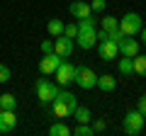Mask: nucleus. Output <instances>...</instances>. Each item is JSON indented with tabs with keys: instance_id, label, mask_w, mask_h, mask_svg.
I'll list each match as a JSON object with an SVG mask.
<instances>
[{
	"instance_id": "f257e3e1",
	"label": "nucleus",
	"mask_w": 146,
	"mask_h": 136,
	"mask_svg": "<svg viewBox=\"0 0 146 136\" xmlns=\"http://www.w3.org/2000/svg\"><path fill=\"white\" fill-rule=\"evenodd\" d=\"M78 107V97L73 92H66V90H58V95L54 97V102H51V110H54V114L58 117V119H66V117H71L73 114V110Z\"/></svg>"
},
{
	"instance_id": "f03ea898",
	"label": "nucleus",
	"mask_w": 146,
	"mask_h": 136,
	"mask_svg": "<svg viewBox=\"0 0 146 136\" xmlns=\"http://www.w3.org/2000/svg\"><path fill=\"white\" fill-rule=\"evenodd\" d=\"M73 83L78 85L80 90H90V88H95V83H98V73H95L90 66H76Z\"/></svg>"
},
{
	"instance_id": "7ed1b4c3",
	"label": "nucleus",
	"mask_w": 146,
	"mask_h": 136,
	"mask_svg": "<svg viewBox=\"0 0 146 136\" xmlns=\"http://www.w3.org/2000/svg\"><path fill=\"white\" fill-rule=\"evenodd\" d=\"M144 119H146V117L141 114L139 110L127 112L124 119H122V124H124V134H127V136H136V134H141V129H144Z\"/></svg>"
},
{
	"instance_id": "20e7f679",
	"label": "nucleus",
	"mask_w": 146,
	"mask_h": 136,
	"mask_svg": "<svg viewBox=\"0 0 146 136\" xmlns=\"http://www.w3.org/2000/svg\"><path fill=\"white\" fill-rule=\"evenodd\" d=\"M34 92H36V97H39V102H42V105H51L54 97L58 95V85H54V83H49V80L42 78V80H36Z\"/></svg>"
},
{
	"instance_id": "39448f33",
	"label": "nucleus",
	"mask_w": 146,
	"mask_h": 136,
	"mask_svg": "<svg viewBox=\"0 0 146 136\" xmlns=\"http://www.w3.org/2000/svg\"><path fill=\"white\" fill-rule=\"evenodd\" d=\"M73 42H78V46L83 49V51L93 49L95 44H98V27H78V34H76Z\"/></svg>"
},
{
	"instance_id": "423d86ee",
	"label": "nucleus",
	"mask_w": 146,
	"mask_h": 136,
	"mask_svg": "<svg viewBox=\"0 0 146 136\" xmlns=\"http://www.w3.org/2000/svg\"><path fill=\"white\" fill-rule=\"evenodd\" d=\"M119 29H122L124 37H136L141 32V17L136 15V12H127V15L122 17V22H119Z\"/></svg>"
},
{
	"instance_id": "0eeeda50",
	"label": "nucleus",
	"mask_w": 146,
	"mask_h": 136,
	"mask_svg": "<svg viewBox=\"0 0 146 136\" xmlns=\"http://www.w3.org/2000/svg\"><path fill=\"white\" fill-rule=\"evenodd\" d=\"M63 58L58 56L56 51H51V53H44V58L39 61V71H42V75H49V73H56V68H58V63H61Z\"/></svg>"
},
{
	"instance_id": "6e6552de",
	"label": "nucleus",
	"mask_w": 146,
	"mask_h": 136,
	"mask_svg": "<svg viewBox=\"0 0 146 136\" xmlns=\"http://www.w3.org/2000/svg\"><path fill=\"white\" fill-rule=\"evenodd\" d=\"M73 73H76V66L73 63H68V61H61L58 63V68H56V80H58V85H71L73 83Z\"/></svg>"
},
{
	"instance_id": "1a4fd4ad",
	"label": "nucleus",
	"mask_w": 146,
	"mask_h": 136,
	"mask_svg": "<svg viewBox=\"0 0 146 136\" xmlns=\"http://www.w3.org/2000/svg\"><path fill=\"white\" fill-rule=\"evenodd\" d=\"M15 126H17L15 110H3V112H0V134H12Z\"/></svg>"
},
{
	"instance_id": "9d476101",
	"label": "nucleus",
	"mask_w": 146,
	"mask_h": 136,
	"mask_svg": "<svg viewBox=\"0 0 146 136\" xmlns=\"http://www.w3.org/2000/svg\"><path fill=\"white\" fill-rule=\"evenodd\" d=\"M54 51L61 58H68L73 53V39H68L66 34H58V37L54 39Z\"/></svg>"
},
{
	"instance_id": "9b49d317",
	"label": "nucleus",
	"mask_w": 146,
	"mask_h": 136,
	"mask_svg": "<svg viewBox=\"0 0 146 136\" xmlns=\"http://www.w3.org/2000/svg\"><path fill=\"white\" fill-rule=\"evenodd\" d=\"M98 53L105 61H115V58L119 56V46H117L115 42H98Z\"/></svg>"
},
{
	"instance_id": "f8f14e48",
	"label": "nucleus",
	"mask_w": 146,
	"mask_h": 136,
	"mask_svg": "<svg viewBox=\"0 0 146 136\" xmlns=\"http://www.w3.org/2000/svg\"><path fill=\"white\" fill-rule=\"evenodd\" d=\"M119 51H122V56L134 58L136 53H139V42H136L134 37H124V39L119 42Z\"/></svg>"
},
{
	"instance_id": "ddd939ff",
	"label": "nucleus",
	"mask_w": 146,
	"mask_h": 136,
	"mask_svg": "<svg viewBox=\"0 0 146 136\" xmlns=\"http://www.w3.org/2000/svg\"><path fill=\"white\" fill-rule=\"evenodd\" d=\"M71 15L76 17V20H83V17L93 15V10H90V3H80V0H76V3H71Z\"/></svg>"
},
{
	"instance_id": "4468645a",
	"label": "nucleus",
	"mask_w": 146,
	"mask_h": 136,
	"mask_svg": "<svg viewBox=\"0 0 146 136\" xmlns=\"http://www.w3.org/2000/svg\"><path fill=\"white\" fill-rule=\"evenodd\" d=\"M95 88L105 90V92H112V90L117 88V80H115V75H98V83H95Z\"/></svg>"
},
{
	"instance_id": "2eb2a0df",
	"label": "nucleus",
	"mask_w": 146,
	"mask_h": 136,
	"mask_svg": "<svg viewBox=\"0 0 146 136\" xmlns=\"http://www.w3.org/2000/svg\"><path fill=\"white\" fill-rule=\"evenodd\" d=\"M117 68H119L122 75H134V58L122 56V61H117Z\"/></svg>"
},
{
	"instance_id": "dca6fc26",
	"label": "nucleus",
	"mask_w": 146,
	"mask_h": 136,
	"mask_svg": "<svg viewBox=\"0 0 146 136\" xmlns=\"http://www.w3.org/2000/svg\"><path fill=\"white\" fill-rule=\"evenodd\" d=\"M0 107H3V110H15V107H17V97L12 92L0 95Z\"/></svg>"
},
{
	"instance_id": "f3484780",
	"label": "nucleus",
	"mask_w": 146,
	"mask_h": 136,
	"mask_svg": "<svg viewBox=\"0 0 146 136\" xmlns=\"http://www.w3.org/2000/svg\"><path fill=\"white\" fill-rule=\"evenodd\" d=\"M73 114H76V119H78V124H90V110L88 107H76L73 110Z\"/></svg>"
},
{
	"instance_id": "a211bd4d",
	"label": "nucleus",
	"mask_w": 146,
	"mask_h": 136,
	"mask_svg": "<svg viewBox=\"0 0 146 136\" xmlns=\"http://www.w3.org/2000/svg\"><path fill=\"white\" fill-rule=\"evenodd\" d=\"M46 29H49V34H51V37H58V34H63V22L54 17V20H49Z\"/></svg>"
},
{
	"instance_id": "6ab92c4d",
	"label": "nucleus",
	"mask_w": 146,
	"mask_h": 136,
	"mask_svg": "<svg viewBox=\"0 0 146 136\" xmlns=\"http://www.w3.org/2000/svg\"><path fill=\"white\" fill-rule=\"evenodd\" d=\"M134 73L136 75H146V53L144 56H139V53L134 56Z\"/></svg>"
},
{
	"instance_id": "aec40b11",
	"label": "nucleus",
	"mask_w": 146,
	"mask_h": 136,
	"mask_svg": "<svg viewBox=\"0 0 146 136\" xmlns=\"http://www.w3.org/2000/svg\"><path fill=\"white\" fill-rule=\"evenodd\" d=\"M117 27H119V20H117V17H112V15L102 17V32H112V29H117Z\"/></svg>"
},
{
	"instance_id": "412c9836",
	"label": "nucleus",
	"mask_w": 146,
	"mask_h": 136,
	"mask_svg": "<svg viewBox=\"0 0 146 136\" xmlns=\"http://www.w3.org/2000/svg\"><path fill=\"white\" fill-rule=\"evenodd\" d=\"M71 134L73 136H95V131H93V126H90V124H78Z\"/></svg>"
},
{
	"instance_id": "4be33fe9",
	"label": "nucleus",
	"mask_w": 146,
	"mask_h": 136,
	"mask_svg": "<svg viewBox=\"0 0 146 136\" xmlns=\"http://www.w3.org/2000/svg\"><path fill=\"white\" fill-rule=\"evenodd\" d=\"M49 134H51V136H68L71 129H68L66 124H51V126H49Z\"/></svg>"
},
{
	"instance_id": "5701e85b",
	"label": "nucleus",
	"mask_w": 146,
	"mask_h": 136,
	"mask_svg": "<svg viewBox=\"0 0 146 136\" xmlns=\"http://www.w3.org/2000/svg\"><path fill=\"white\" fill-rule=\"evenodd\" d=\"M124 39V34H122V29L117 27V29H112V32H107V42H115L117 46H119V42Z\"/></svg>"
},
{
	"instance_id": "b1692460",
	"label": "nucleus",
	"mask_w": 146,
	"mask_h": 136,
	"mask_svg": "<svg viewBox=\"0 0 146 136\" xmlns=\"http://www.w3.org/2000/svg\"><path fill=\"white\" fill-rule=\"evenodd\" d=\"M63 34H66L68 39H76V34H78V24H63Z\"/></svg>"
},
{
	"instance_id": "393cba45",
	"label": "nucleus",
	"mask_w": 146,
	"mask_h": 136,
	"mask_svg": "<svg viewBox=\"0 0 146 136\" xmlns=\"http://www.w3.org/2000/svg\"><path fill=\"white\" fill-rule=\"evenodd\" d=\"M105 7H107L105 0H93V3H90V10H93V12H102Z\"/></svg>"
},
{
	"instance_id": "a878e982",
	"label": "nucleus",
	"mask_w": 146,
	"mask_h": 136,
	"mask_svg": "<svg viewBox=\"0 0 146 136\" xmlns=\"http://www.w3.org/2000/svg\"><path fill=\"white\" fill-rule=\"evenodd\" d=\"M10 80V68L5 63H0V83H7Z\"/></svg>"
},
{
	"instance_id": "bb28decb",
	"label": "nucleus",
	"mask_w": 146,
	"mask_h": 136,
	"mask_svg": "<svg viewBox=\"0 0 146 136\" xmlns=\"http://www.w3.org/2000/svg\"><path fill=\"white\" fill-rule=\"evenodd\" d=\"M136 110H139L141 114L146 117V95H141V97H139V105H136Z\"/></svg>"
},
{
	"instance_id": "cd10ccee",
	"label": "nucleus",
	"mask_w": 146,
	"mask_h": 136,
	"mask_svg": "<svg viewBox=\"0 0 146 136\" xmlns=\"http://www.w3.org/2000/svg\"><path fill=\"white\" fill-rule=\"evenodd\" d=\"M93 131H95V134H100V131H105V121H102V119L93 121Z\"/></svg>"
},
{
	"instance_id": "c85d7f7f",
	"label": "nucleus",
	"mask_w": 146,
	"mask_h": 136,
	"mask_svg": "<svg viewBox=\"0 0 146 136\" xmlns=\"http://www.w3.org/2000/svg\"><path fill=\"white\" fill-rule=\"evenodd\" d=\"M54 51V42H42V53H51Z\"/></svg>"
},
{
	"instance_id": "c756f323",
	"label": "nucleus",
	"mask_w": 146,
	"mask_h": 136,
	"mask_svg": "<svg viewBox=\"0 0 146 136\" xmlns=\"http://www.w3.org/2000/svg\"><path fill=\"white\" fill-rule=\"evenodd\" d=\"M141 42L146 44V27H141Z\"/></svg>"
},
{
	"instance_id": "7c9ffc66",
	"label": "nucleus",
	"mask_w": 146,
	"mask_h": 136,
	"mask_svg": "<svg viewBox=\"0 0 146 136\" xmlns=\"http://www.w3.org/2000/svg\"><path fill=\"white\" fill-rule=\"evenodd\" d=\"M0 112H3V107H0Z\"/></svg>"
}]
</instances>
